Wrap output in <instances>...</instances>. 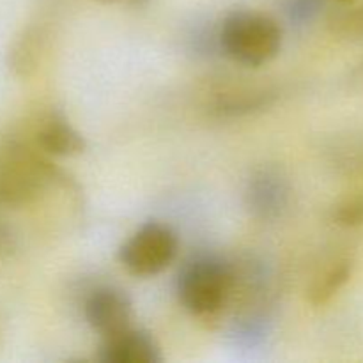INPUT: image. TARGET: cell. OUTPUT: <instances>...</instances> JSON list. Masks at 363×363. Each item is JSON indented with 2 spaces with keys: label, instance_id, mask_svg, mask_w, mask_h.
I'll use <instances>...</instances> for the list:
<instances>
[{
  "label": "cell",
  "instance_id": "cell-1",
  "mask_svg": "<svg viewBox=\"0 0 363 363\" xmlns=\"http://www.w3.org/2000/svg\"><path fill=\"white\" fill-rule=\"evenodd\" d=\"M236 286V273L225 257L201 252L183 262L177 272L176 294L191 315L215 318L225 308Z\"/></svg>",
  "mask_w": 363,
  "mask_h": 363
},
{
  "label": "cell",
  "instance_id": "cell-2",
  "mask_svg": "<svg viewBox=\"0 0 363 363\" xmlns=\"http://www.w3.org/2000/svg\"><path fill=\"white\" fill-rule=\"evenodd\" d=\"M220 50L245 67L272 62L282 48V28L272 16L252 9L230 11L216 34Z\"/></svg>",
  "mask_w": 363,
  "mask_h": 363
},
{
  "label": "cell",
  "instance_id": "cell-3",
  "mask_svg": "<svg viewBox=\"0 0 363 363\" xmlns=\"http://www.w3.org/2000/svg\"><path fill=\"white\" fill-rule=\"evenodd\" d=\"M59 179V170L30 147L16 140L0 144V208L30 204Z\"/></svg>",
  "mask_w": 363,
  "mask_h": 363
},
{
  "label": "cell",
  "instance_id": "cell-4",
  "mask_svg": "<svg viewBox=\"0 0 363 363\" xmlns=\"http://www.w3.org/2000/svg\"><path fill=\"white\" fill-rule=\"evenodd\" d=\"M179 238L176 230L158 220L142 223L119 248V262L128 273L149 279L165 272L177 257Z\"/></svg>",
  "mask_w": 363,
  "mask_h": 363
},
{
  "label": "cell",
  "instance_id": "cell-5",
  "mask_svg": "<svg viewBox=\"0 0 363 363\" xmlns=\"http://www.w3.org/2000/svg\"><path fill=\"white\" fill-rule=\"evenodd\" d=\"M84 315L87 325L101 339L124 332L133 321V303L126 291L113 286L96 287L84 301Z\"/></svg>",
  "mask_w": 363,
  "mask_h": 363
},
{
  "label": "cell",
  "instance_id": "cell-6",
  "mask_svg": "<svg viewBox=\"0 0 363 363\" xmlns=\"http://www.w3.org/2000/svg\"><path fill=\"white\" fill-rule=\"evenodd\" d=\"M289 183L282 170L275 167H264L252 174L248 179L245 201L247 208L255 218L272 222L282 216L289 204Z\"/></svg>",
  "mask_w": 363,
  "mask_h": 363
},
{
  "label": "cell",
  "instance_id": "cell-7",
  "mask_svg": "<svg viewBox=\"0 0 363 363\" xmlns=\"http://www.w3.org/2000/svg\"><path fill=\"white\" fill-rule=\"evenodd\" d=\"M96 360L101 363H160L163 357L152 333L130 326L124 332L103 339Z\"/></svg>",
  "mask_w": 363,
  "mask_h": 363
},
{
  "label": "cell",
  "instance_id": "cell-8",
  "mask_svg": "<svg viewBox=\"0 0 363 363\" xmlns=\"http://www.w3.org/2000/svg\"><path fill=\"white\" fill-rule=\"evenodd\" d=\"M35 142L41 151L60 156V158L80 156L87 149V140L84 135L60 112L52 113L39 126L38 133H35Z\"/></svg>",
  "mask_w": 363,
  "mask_h": 363
},
{
  "label": "cell",
  "instance_id": "cell-9",
  "mask_svg": "<svg viewBox=\"0 0 363 363\" xmlns=\"http://www.w3.org/2000/svg\"><path fill=\"white\" fill-rule=\"evenodd\" d=\"M353 275V262L350 259H339L323 269L307 289V300L314 307H323L339 294V291L350 282Z\"/></svg>",
  "mask_w": 363,
  "mask_h": 363
},
{
  "label": "cell",
  "instance_id": "cell-10",
  "mask_svg": "<svg viewBox=\"0 0 363 363\" xmlns=\"http://www.w3.org/2000/svg\"><path fill=\"white\" fill-rule=\"evenodd\" d=\"M328 28L335 38L350 43H363V4L332 14Z\"/></svg>",
  "mask_w": 363,
  "mask_h": 363
},
{
  "label": "cell",
  "instance_id": "cell-11",
  "mask_svg": "<svg viewBox=\"0 0 363 363\" xmlns=\"http://www.w3.org/2000/svg\"><path fill=\"white\" fill-rule=\"evenodd\" d=\"M330 218L342 229H357L363 225V194L342 199L332 208Z\"/></svg>",
  "mask_w": 363,
  "mask_h": 363
},
{
  "label": "cell",
  "instance_id": "cell-12",
  "mask_svg": "<svg viewBox=\"0 0 363 363\" xmlns=\"http://www.w3.org/2000/svg\"><path fill=\"white\" fill-rule=\"evenodd\" d=\"M323 6H325V0H289L287 16L293 23H308L321 13Z\"/></svg>",
  "mask_w": 363,
  "mask_h": 363
},
{
  "label": "cell",
  "instance_id": "cell-13",
  "mask_svg": "<svg viewBox=\"0 0 363 363\" xmlns=\"http://www.w3.org/2000/svg\"><path fill=\"white\" fill-rule=\"evenodd\" d=\"M16 250V236L11 230V227H7L6 223L0 220V259L9 257Z\"/></svg>",
  "mask_w": 363,
  "mask_h": 363
},
{
  "label": "cell",
  "instance_id": "cell-14",
  "mask_svg": "<svg viewBox=\"0 0 363 363\" xmlns=\"http://www.w3.org/2000/svg\"><path fill=\"white\" fill-rule=\"evenodd\" d=\"M350 82L354 89L363 91V60L353 69V73H351L350 77Z\"/></svg>",
  "mask_w": 363,
  "mask_h": 363
},
{
  "label": "cell",
  "instance_id": "cell-15",
  "mask_svg": "<svg viewBox=\"0 0 363 363\" xmlns=\"http://www.w3.org/2000/svg\"><path fill=\"white\" fill-rule=\"evenodd\" d=\"M99 2H105V4L121 2V4H126V6H131V7H142V6H145L149 0H99Z\"/></svg>",
  "mask_w": 363,
  "mask_h": 363
},
{
  "label": "cell",
  "instance_id": "cell-16",
  "mask_svg": "<svg viewBox=\"0 0 363 363\" xmlns=\"http://www.w3.org/2000/svg\"><path fill=\"white\" fill-rule=\"evenodd\" d=\"M344 2H346V0H344Z\"/></svg>",
  "mask_w": 363,
  "mask_h": 363
}]
</instances>
